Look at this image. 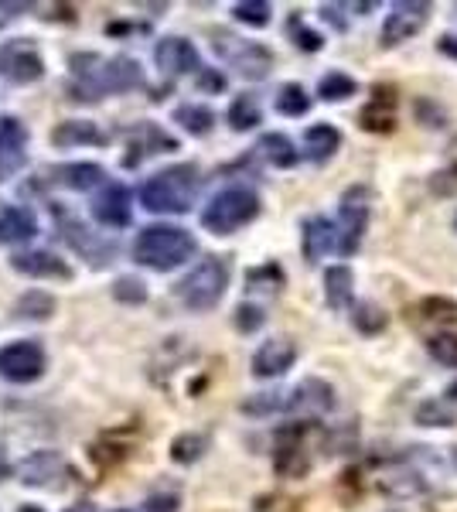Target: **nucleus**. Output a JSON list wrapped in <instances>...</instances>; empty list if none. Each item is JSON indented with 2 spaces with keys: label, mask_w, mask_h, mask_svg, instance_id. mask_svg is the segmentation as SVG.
Wrapping results in <instances>:
<instances>
[{
  "label": "nucleus",
  "mask_w": 457,
  "mask_h": 512,
  "mask_svg": "<svg viewBox=\"0 0 457 512\" xmlns=\"http://www.w3.org/2000/svg\"><path fill=\"white\" fill-rule=\"evenodd\" d=\"M359 127L369 134H389L396 127V89L376 86L372 89L369 106L359 113Z\"/></svg>",
  "instance_id": "6ab92c4d"
},
{
  "label": "nucleus",
  "mask_w": 457,
  "mask_h": 512,
  "mask_svg": "<svg viewBox=\"0 0 457 512\" xmlns=\"http://www.w3.org/2000/svg\"><path fill=\"white\" fill-rule=\"evenodd\" d=\"M232 321H236V328L243 335H253V332H260V328H263L267 315H263V308H256V304H239Z\"/></svg>",
  "instance_id": "37998d69"
},
{
  "label": "nucleus",
  "mask_w": 457,
  "mask_h": 512,
  "mask_svg": "<svg viewBox=\"0 0 457 512\" xmlns=\"http://www.w3.org/2000/svg\"><path fill=\"white\" fill-rule=\"evenodd\" d=\"M18 315L21 318L45 321L48 315H55V301L48 294H41V291H31V294H24L21 301H18Z\"/></svg>",
  "instance_id": "4c0bfd02"
},
{
  "label": "nucleus",
  "mask_w": 457,
  "mask_h": 512,
  "mask_svg": "<svg viewBox=\"0 0 457 512\" xmlns=\"http://www.w3.org/2000/svg\"><path fill=\"white\" fill-rule=\"evenodd\" d=\"M335 410V386L328 379H301L290 393H284V410L280 414H304V417H321Z\"/></svg>",
  "instance_id": "1a4fd4ad"
},
{
  "label": "nucleus",
  "mask_w": 457,
  "mask_h": 512,
  "mask_svg": "<svg viewBox=\"0 0 457 512\" xmlns=\"http://www.w3.org/2000/svg\"><path fill=\"white\" fill-rule=\"evenodd\" d=\"M352 325H355V332H359V335H379L382 328L389 325V315L379 308V304L365 301V304H359V308H355Z\"/></svg>",
  "instance_id": "2f4dec72"
},
{
  "label": "nucleus",
  "mask_w": 457,
  "mask_h": 512,
  "mask_svg": "<svg viewBox=\"0 0 457 512\" xmlns=\"http://www.w3.org/2000/svg\"><path fill=\"white\" fill-rule=\"evenodd\" d=\"M417 424L423 427H454V414L444 400H423L417 407Z\"/></svg>",
  "instance_id": "e433bc0d"
},
{
  "label": "nucleus",
  "mask_w": 457,
  "mask_h": 512,
  "mask_svg": "<svg viewBox=\"0 0 457 512\" xmlns=\"http://www.w3.org/2000/svg\"><path fill=\"white\" fill-rule=\"evenodd\" d=\"M4 475H7V461L0 458V478H4Z\"/></svg>",
  "instance_id": "864d4df0"
},
{
  "label": "nucleus",
  "mask_w": 457,
  "mask_h": 512,
  "mask_svg": "<svg viewBox=\"0 0 457 512\" xmlns=\"http://www.w3.org/2000/svg\"><path fill=\"white\" fill-rule=\"evenodd\" d=\"M355 93H359V82H355L348 72H328L321 82H318V96L324 99V103H345V99H352Z\"/></svg>",
  "instance_id": "c85d7f7f"
},
{
  "label": "nucleus",
  "mask_w": 457,
  "mask_h": 512,
  "mask_svg": "<svg viewBox=\"0 0 457 512\" xmlns=\"http://www.w3.org/2000/svg\"><path fill=\"white\" fill-rule=\"evenodd\" d=\"M284 410V393H256L243 403V414L249 417H270Z\"/></svg>",
  "instance_id": "58836bf2"
},
{
  "label": "nucleus",
  "mask_w": 457,
  "mask_h": 512,
  "mask_svg": "<svg viewBox=\"0 0 457 512\" xmlns=\"http://www.w3.org/2000/svg\"><path fill=\"white\" fill-rule=\"evenodd\" d=\"M430 192H434L437 198L457 195V164H451V168H440L430 175Z\"/></svg>",
  "instance_id": "c03bdc74"
},
{
  "label": "nucleus",
  "mask_w": 457,
  "mask_h": 512,
  "mask_svg": "<svg viewBox=\"0 0 457 512\" xmlns=\"http://www.w3.org/2000/svg\"><path fill=\"white\" fill-rule=\"evenodd\" d=\"M205 451H209V437L205 434H181L171 441V458L178 465H195Z\"/></svg>",
  "instance_id": "c756f323"
},
{
  "label": "nucleus",
  "mask_w": 457,
  "mask_h": 512,
  "mask_svg": "<svg viewBox=\"0 0 457 512\" xmlns=\"http://www.w3.org/2000/svg\"><path fill=\"white\" fill-rule=\"evenodd\" d=\"M249 291H263V294H277L284 287V270L277 263H263V267H253L246 274Z\"/></svg>",
  "instance_id": "72a5a7b5"
},
{
  "label": "nucleus",
  "mask_w": 457,
  "mask_h": 512,
  "mask_svg": "<svg viewBox=\"0 0 457 512\" xmlns=\"http://www.w3.org/2000/svg\"><path fill=\"white\" fill-rule=\"evenodd\" d=\"M369 212H372V192L365 185H352L342 195V205H338V253L352 256L359 250L365 226H369Z\"/></svg>",
  "instance_id": "423d86ee"
},
{
  "label": "nucleus",
  "mask_w": 457,
  "mask_h": 512,
  "mask_svg": "<svg viewBox=\"0 0 457 512\" xmlns=\"http://www.w3.org/2000/svg\"><path fill=\"white\" fill-rule=\"evenodd\" d=\"M331 250H338V229H335V222L324 219V216L304 219V226H301V253H304V260L307 263H318L321 256L331 253Z\"/></svg>",
  "instance_id": "aec40b11"
},
{
  "label": "nucleus",
  "mask_w": 457,
  "mask_h": 512,
  "mask_svg": "<svg viewBox=\"0 0 457 512\" xmlns=\"http://www.w3.org/2000/svg\"><path fill=\"white\" fill-rule=\"evenodd\" d=\"M232 18L239 24H249V28H267L273 18V7L267 0H239V4L232 7Z\"/></svg>",
  "instance_id": "473e14b6"
},
{
  "label": "nucleus",
  "mask_w": 457,
  "mask_h": 512,
  "mask_svg": "<svg viewBox=\"0 0 457 512\" xmlns=\"http://www.w3.org/2000/svg\"><path fill=\"white\" fill-rule=\"evenodd\" d=\"M198 86H205V89H215V93H219V89L226 86V79H222L219 72H209V69H202V76H198Z\"/></svg>",
  "instance_id": "de8ad7c7"
},
{
  "label": "nucleus",
  "mask_w": 457,
  "mask_h": 512,
  "mask_svg": "<svg viewBox=\"0 0 457 512\" xmlns=\"http://www.w3.org/2000/svg\"><path fill=\"white\" fill-rule=\"evenodd\" d=\"M256 216H260V198H256L253 188H222L219 195L205 205L202 212V226L215 236H232L236 229L249 226Z\"/></svg>",
  "instance_id": "39448f33"
},
{
  "label": "nucleus",
  "mask_w": 457,
  "mask_h": 512,
  "mask_svg": "<svg viewBox=\"0 0 457 512\" xmlns=\"http://www.w3.org/2000/svg\"><path fill=\"white\" fill-rule=\"evenodd\" d=\"M215 52H219L243 79H263V76H270V69H273L270 48L256 45V41H246V38H236V35H226V31L215 35Z\"/></svg>",
  "instance_id": "0eeeda50"
},
{
  "label": "nucleus",
  "mask_w": 457,
  "mask_h": 512,
  "mask_svg": "<svg viewBox=\"0 0 457 512\" xmlns=\"http://www.w3.org/2000/svg\"><path fill=\"white\" fill-rule=\"evenodd\" d=\"M18 11H28V4H0V24L14 21L18 18Z\"/></svg>",
  "instance_id": "8fccbe9b"
},
{
  "label": "nucleus",
  "mask_w": 457,
  "mask_h": 512,
  "mask_svg": "<svg viewBox=\"0 0 457 512\" xmlns=\"http://www.w3.org/2000/svg\"><path fill=\"white\" fill-rule=\"evenodd\" d=\"M198 185H202V178H198L195 164H174V168L157 171L154 178L140 185V205L157 216H181L195 202Z\"/></svg>",
  "instance_id": "f03ea898"
},
{
  "label": "nucleus",
  "mask_w": 457,
  "mask_h": 512,
  "mask_svg": "<svg viewBox=\"0 0 457 512\" xmlns=\"http://www.w3.org/2000/svg\"><path fill=\"white\" fill-rule=\"evenodd\" d=\"M0 76L11 82H38L45 76V62L31 45H4L0 48Z\"/></svg>",
  "instance_id": "4468645a"
},
{
  "label": "nucleus",
  "mask_w": 457,
  "mask_h": 512,
  "mask_svg": "<svg viewBox=\"0 0 457 512\" xmlns=\"http://www.w3.org/2000/svg\"><path fill=\"white\" fill-rule=\"evenodd\" d=\"M195 253V236L181 226H147L134 243V260L151 270H174Z\"/></svg>",
  "instance_id": "7ed1b4c3"
},
{
  "label": "nucleus",
  "mask_w": 457,
  "mask_h": 512,
  "mask_svg": "<svg viewBox=\"0 0 457 512\" xmlns=\"http://www.w3.org/2000/svg\"><path fill=\"white\" fill-rule=\"evenodd\" d=\"M147 512H178V495H151L147 499Z\"/></svg>",
  "instance_id": "49530a36"
},
{
  "label": "nucleus",
  "mask_w": 457,
  "mask_h": 512,
  "mask_svg": "<svg viewBox=\"0 0 457 512\" xmlns=\"http://www.w3.org/2000/svg\"><path fill=\"white\" fill-rule=\"evenodd\" d=\"M454 229H457V219H454Z\"/></svg>",
  "instance_id": "13d9d810"
},
{
  "label": "nucleus",
  "mask_w": 457,
  "mask_h": 512,
  "mask_svg": "<svg viewBox=\"0 0 457 512\" xmlns=\"http://www.w3.org/2000/svg\"><path fill=\"white\" fill-rule=\"evenodd\" d=\"M321 18L331 24V28L345 31L348 28V18H345V7L342 4H321Z\"/></svg>",
  "instance_id": "a18cd8bd"
},
{
  "label": "nucleus",
  "mask_w": 457,
  "mask_h": 512,
  "mask_svg": "<svg viewBox=\"0 0 457 512\" xmlns=\"http://www.w3.org/2000/svg\"><path fill=\"white\" fill-rule=\"evenodd\" d=\"M352 297H355V274L338 263V267H328L324 274V301H328L331 311H345L352 308Z\"/></svg>",
  "instance_id": "4be33fe9"
},
{
  "label": "nucleus",
  "mask_w": 457,
  "mask_h": 512,
  "mask_svg": "<svg viewBox=\"0 0 457 512\" xmlns=\"http://www.w3.org/2000/svg\"><path fill=\"white\" fill-rule=\"evenodd\" d=\"M297 362V345L290 338H270L263 342L253 355V376L260 379H277L294 369Z\"/></svg>",
  "instance_id": "ddd939ff"
},
{
  "label": "nucleus",
  "mask_w": 457,
  "mask_h": 512,
  "mask_svg": "<svg viewBox=\"0 0 457 512\" xmlns=\"http://www.w3.org/2000/svg\"><path fill=\"white\" fill-rule=\"evenodd\" d=\"M72 79H76V99H103L110 93H130V89L144 86V72L140 62L130 55H96V52H76L69 59Z\"/></svg>",
  "instance_id": "f257e3e1"
},
{
  "label": "nucleus",
  "mask_w": 457,
  "mask_h": 512,
  "mask_svg": "<svg viewBox=\"0 0 457 512\" xmlns=\"http://www.w3.org/2000/svg\"><path fill=\"white\" fill-rule=\"evenodd\" d=\"M229 277H232V267L226 256H205L198 267H191L188 274L178 280L174 294H178V301L185 304L188 311H212L215 304L226 297Z\"/></svg>",
  "instance_id": "20e7f679"
},
{
  "label": "nucleus",
  "mask_w": 457,
  "mask_h": 512,
  "mask_svg": "<svg viewBox=\"0 0 457 512\" xmlns=\"http://www.w3.org/2000/svg\"><path fill=\"white\" fill-rule=\"evenodd\" d=\"M174 123H181L191 137H205V134H212V127H215V113L202 103H185L174 110Z\"/></svg>",
  "instance_id": "bb28decb"
},
{
  "label": "nucleus",
  "mask_w": 457,
  "mask_h": 512,
  "mask_svg": "<svg viewBox=\"0 0 457 512\" xmlns=\"http://www.w3.org/2000/svg\"><path fill=\"white\" fill-rule=\"evenodd\" d=\"M157 69L168 72V76H191V72L202 69V59H198V48L191 45L188 38H161L154 48Z\"/></svg>",
  "instance_id": "f8f14e48"
},
{
  "label": "nucleus",
  "mask_w": 457,
  "mask_h": 512,
  "mask_svg": "<svg viewBox=\"0 0 457 512\" xmlns=\"http://www.w3.org/2000/svg\"><path fill=\"white\" fill-rule=\"evenodd\" d=\"M38 236V216L24 205L0 209V243H28Z\"/></svg>",
  "instance_id": "412c9836"
},
{
  "label": "nucleus",
  "mask_w": 457,
  "mask_h": 512,
  "mask_svg": "<svg viewBox=\"0 0 457 512\" xmlns=\"http://www.w3.org/2000/svg\"><path fill=\"white\" fill-rule=\"evenodd\" d=\"M113 512H130V509H113Z\"/></svg>",
  "instance_id": "6e6d98bb"
},
{
  "label": "nucleus",
  "mask_w": 457,
  "mask_h": 512,
  "mask_svg": "<svg viewBox=\"0 0 457 512\" xmlns=\"http://www.w3.org/2000/svg\"><path fill=\"white\" fill-rule=\"evenodd\" d=\"M45 373V349L38 342H11L0 349V376L7 383H35Z\"/></svg>",
  "instance_id": "9d476101"
},
{
  "label": "nucleus",
  "mask_w": 457,
  "mask_h": 512,
  "mask_svg": "<svg viewBox=\"0 0 457 512\" xmlns=\"http://www.w3.org/2000/svg\"><path fill=\"white\" fill-rule=\"evenodd\" d=\"M113 297L123 304H144L147 301V284L137 277H120L113 284Z\"/></svg>",
  "instance_id": "79ce46f5"
},
{
  "label": "nucleus",
  "mask_w": 457,
  "mask_h": 512,
  "mask_svg": "<svg viewBox=\"0 0 457 512\" xmlns=\"http://www.w3.org/2000/svg\"><path fill=\"white\" fill-rule=\"evenodd\" d=\"M69 475L65 461L58 458L55 451H38L24 461L21 468V482L24 485H35V489H62V478Z\"/></svg>",
  "instance_id": "dca6fc26"
},
{
  "label": "nucleus",
  "mask_w": 457,
  "mask_h": 512,
  "mask_svg": "<svg viewBox=\"0 0 457 512\" xmlns=\"http://www.w3.org/2000/svg\"><path fill=\"white\" fill-rule=\"evenodd\" d=\"M427 349L440 362V366L457 369V335H434L427 342Z\"/></svg>",
  "instance_id": "a19ab883"
},
{
  "label": "nucleus",
  "mask_w": 457,
  "mask_h": 512,
  "mask_svg": "<svg viewBox=\"0 0 457 512\" xmlns=\"http://www.w3.org/2000/svg\"><path fill=\"white\" fill-rule=\"evenodd\" d=\"M447 400H451V403H457V383H451V386H447Z\"/></svg>",
  "instance_id": "603ef678"
},
{
  "label": "nucleus",
  "mask_w": 457,
  "mask_h": 512,
  "mask_svg": "<svg viewBox=\"0 0 457 512\" xmlns=\"http://www.w3.org/2000/svg\"><path fill=\"white\" fill-rule=\"evenodd\" d=\"M454 461H457V448H454Z\"/></svg>",
  "instance_id": "4d7b16f0"
},
{
  "label": "nucleus",
  "mask_w": 457,
  "mask_h": 512,
  "mask_svg": "<svg viewBox=\"0 0 457 512\" xmlns=\"http://www.w3.org/2000/svg\"><path fill=\"white\" fill-rule=\"evenodd\" d=\"M28 161V130L18 117H0V181L18 175Z\"/></svg>",
  "instance_id": "9b49d317"
},
{
  "label": "nucleus",
  "mask_w": 457,
  "mask_h": 512,
  "mask_svg": "<svg viewBox=\"0 0 457 512\" xmlns=\"http://www.w3.org/2000/svg\"><path fill=\"white\" fill-rule=\"evenodd\" d=\"M287 31H290V38H294V45L301 48V52H321V48H324V38L318 35V31L304 28V18H301V11H294V14H290V24H287Z\"/></svg>",
  "instance_id": "c9c22d12"
},
{
  "label": "nucleus",
  "mask_w": 457,
  "mask_h": 512,
  "mask_svg": "<svg viewBox=\"0 0 457 512\" xmlns=\"http://www.w3.org/2000/svg\"><path fill=\"white\" fill-rule=\"evenodd\" d=\"M256 151H260V158H267L273 168H294V164L301 161L294 140L284 137V134H263Z\"/></svg>",
  "instance_id": "a878e982"
},
{
  "label": "nucleus",
  "mask_w": 457,
  "mask_h": 512,
  "mask_svg": "<svg viewBox=\"0 0 457 512\" xmlns=\"http://www.w3.org/2000/svg\"><path fill=\"white\" fill-rule=\"evenodd\" d=\"M307 110H311V96L297 82H287L277 93V113H284V117H304Z\"/></svg>",
  "instance_id": "7c9ffc66"
},
{
  "label": "nucleus",
  "mask_w": 457,
  "mask_h": 512,
  "mask_svg": "<svg viewBox=\"0 0 457 512\" xmlns=\"http://www.w3.org/2000/svg\"><path fill=\"white\" fill-rule=\"evenodd\" d=\"M413 311H417L423 321H451L457 318V301H451V297H423Z\"/></svg>",
  "instance_id": "f704fd0d"
},
{
  "label": "nucleus",
  "mask_w": 457,
  "mask_h": 512,
  "mask_svg": "<svg viewBox=\"0 0 457 512\" xmlns=\"http://www.w3.org/2000/svg\"><path fill=\"white\" fill-rule=\"evenodd\" d=\"M18 512H41L38 506H24V509H18Z\"/></svg>",
  "instance_id": "5fc2aeb1"
},
{
  "label": "nucleus",
  "mask_w": 457,
  "mask_h": 512,
  "mask_svg": "<svg viewBox=\"0 0 457 512\" xmlns=\"http://www.w3.org/2000/svg\"><path fill=\"white\" fill-rule=\"evenodd\" d=\"M103 178H106V171L99 168V164H58L55 168V181L62 188H72V192H89V188H96V185H103Z\"/></svg>",
  "instance_id": "b1692460"
},
{
  "label": "nucleus",
  "mask_w": 457,
  "mask_h": 512,
  "mask_svg": "<svg viewBox=\"0 0 457 512\" xmlns=\"http://www.w3.org/2000/svg\"><path fill=\"white\" fill-rule=\"evenodd\" d=\"M311 468V458L304 451V427L290 424L277 434V472L280 475H304Z\"/></svg>",
  "instance_id": "a211bd4d"
},
{
  "label": "nucleus",
  "mask_w": 457,
  "mask_h": 512,
  "mask_svg": "<svg viewBox=\"0 0 457 512\" xmlns=\"http://www.w3.org/2000/svg\"><path fill=\"white\" fill-rule=\"evenodd\" d=\"M437 52L447 59H457V35H440L437 38Z\"/></svg>",
  "instance_id": "09e8293b"
},
{
  "label": "nucleus",
  "mask_w": 457,
  "mask_h": 512,
  "mask_svg": "<svg viewBox=\"0 0 457 512\" xmlns=\"http://www.w3.org/2000/svg\"><path fill=\"white\" fill-rule=\"evenodd\" d=\"M103 134H99L96 123L89 120H65L52 130V144L55 147H76V144H103Z\"/></svg>",
  "instance_id": "393cba45"
},
{
  "label": "nucleus",
  "mask_w": 457,
  "mask_h": 512,
  "mask_svg": "<svg viewBox=\"0 0 457 512\" xmlns=\"http://www.w3.org/2000/svg\"><path fill=\"white\" fill-rule=\"evenodd\" d=\"M11 267L24 277H38V280H72V267L65 260H58L48 250H28V253H14Z\"/></svg>",
  "instance_id": "f3484780"
},
{
  "label": "nucleus",
  "mask_w": 457,
  "mask_h": 512,
  "mask_svg": "<svg viewBox=\"0 0 457 512\" xmlns=\"http://www.w3.org/2000/svg\"><path fill=\"white\" fill-rule=\"evenodd\" d=\"M304 147L311 161H331L338 154V147H342V130L331 127V123H314V127L304 130Z\"/></svg>",
  "instance_id": "5701e85b"
},
{
  "label": "nucleus",
  "mask_w": 457,
  "mask_h": 512,
  "mask_svg": "<svg viewBox=\"0 0 457 512\" xmlns=\"http://www.w3.org/2000/svg\"><path fill=\"white\" fill-rule=\"evenodd\" d=\"M417 120L423 123V127H430V130H440V127H447V110L437 103V99H430V96H420L417 99Z\"/></svg>",
  "instance_id": "ea45409f"
},
{
  "label": "nucleus",
  "mask_w": 457,
  "mask_h": 512,
  "mask_svg": "<svg viewBox=\"0 0 457 512\" xmlns=\"http://www.w3.org/2000/svg\"><path fill=\"white\" fill-rule=\"evenodd\" d=\"M226 117H229V127L243 134V130H253L256 123L263 120V106H260V99H256V96L243 93V96L232 99V106H229Z\"/></svg>",
  "instance_id": "cd10ccee"
},
{
  "label": "nucleus",
  "mask_w": 457,
  "mask_h": 512,
  "mask_svg": "<svg viewBox=\"0 0 457 512\" xmlns=\"http://www.w3.org/2000/svg\"><path fill=\"white\" fill-rule=\"evenodd\" d=\"M430 11L434 7L427 0H400V4L389 7L386 14V24H382V48H393V45H403L410 41L413 35H420L423 24L430 21Z\"/></svg>",
  "instance_id": "6e6552de"
},
{
  "label": "nucleus",
  "mask_w": 457,
  "mask_h": 512,
  "mask_svg": "<svg viewBox=\"0 0 457 512\" xmlns=\"http://www.w3.org/2000/svg\"><path fill=\"white\" fill-rule=\"evenodd\" d=\"M69 512H96V506L93 502H79V506H72Z\"/></svg>",
  "instance_id": "3c124183"
},
{
  "label": "nucleus",
  "mask_w": 457,
  "mask_h": 512,
  "mask_svg": "<svg viewBox=\"0 0 457 512\" xmlns=\"http://www.w3.org/2000/svg\"><path fill=\"white\" fill-rule=\"evenodd\" d=\"M93 216L96 222L110 229H123L130 226V216H134V205H130V192L123 185H106L103 192L93 198Z\"/></svg>",
  "instance_id": "2eb2a0df"
}]
</instances>
